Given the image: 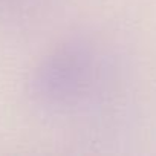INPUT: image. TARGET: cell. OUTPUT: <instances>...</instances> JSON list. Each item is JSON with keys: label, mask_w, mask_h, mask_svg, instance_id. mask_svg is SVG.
<instances>
[{"label": "cell", "mask_w": 156, "mask_h": 156, "mask_svg": "<svg viewBox=\"0 0 156 156\" xmlns=\"http://www.w3.org/2000/svg\"><path fill=\"white\" fill-rule=\"evenodd\" d=\"M92 70V57L83 48L69 46L63 49L43 70L44 95L58 106H75L89 90Z\"/></svg>", "instance_id": "cell-1"}]
</instances>
